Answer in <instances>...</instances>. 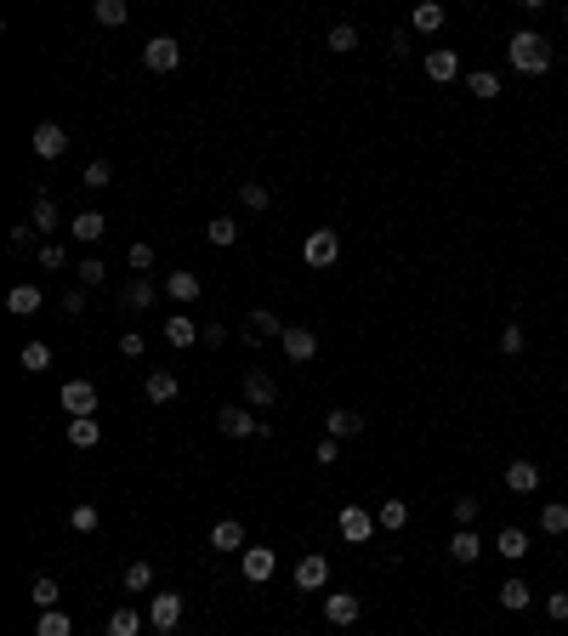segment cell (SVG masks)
I'll return each mask as SVG.
<instances>
[{
    "mask_svg": "<svg viewBox=\"0 0 568 636\" xmlns=\"http://www.w3.org/2000/svg\"><path fill=\"white\" fill-rule=\"evenodd\" d=\"M119 307H126V313H148V307H153V285H148V278H131Z\"/></svg>",
    "mask_w": 568,
    "mask_h": 636,
    "instance_id": "cell-27",
    "label": "cell"
},
{
    "mask_svg": "<svg viewBox=\"0 0 568 636\" xmlns=\"http://www.w3.org/2000/svg\"><path fill=\"white\" fill-rule=\"evenodd\" d=\"M500 352H506V359H517V352H523V324H506V330H500Z\"/></svg>",
    "mask_w": 568,
    "mask_h": 636,
    "instance_id": "cell-44",
    "label": "cell"
},
{
    "mask_svg": "<svg viewBox=\"0 0 568 636\" xmlns=\"http://www.w3.org/2000/svg\"><path fill=\"white\" fill-rule=\"evenodd\" d=\"M69 234L80 244H97L103 234H109V216H103V211H80V216H69Z\"/></svg>",
    "mask_w": 568,
    "mask_h": 636,
    "instance_id": "cell-15",
    "label": "cell"
},
{
    "mask_svg": "<svg viewBox=\"0 0 568 636\" xmlns=\"http://www.w3.org/2000/svg\"><path fill=\"white\" fill-rule=\"evenodd\" d=\"M540 529H546V534H568V506H563V500L540 506Z\"/></svg>",
    "mask_w": 568,
    "mask_h": 636,
    "instance_id": "cell-38",
    "label": "cell"
},
{
    "mask_svg": "<svg viewBox=\"0 0 568 636\" xmlns=\"http://www.w3.org/2000/svg\"><path fill=\"white\" fill-rule=\"evenodd\" d=\"M358 614H364V602L352 597V591H330L325 597V619H330V625H352Z\"/></svg>",
    "mask_w": 568,
    "mask_h": 636,
    "instance_id": "cell-16",
    "label": "cell"
},
{
    "mask_svg": "<svg viewBox=\"0 0 568 636\" xmlns=\"http://www.w3.org/2000/svg\"><path fill=\"white\" fill-rule=\"evenodd\" d=\"M126 261H131L136 273H148V268H153V244H131V251H126Z\"/></svg>",
    "mask_w": 568,
    "mask_h": 636,
    "instance_id": "cell-48",
    "label": "cell"
},
{
    "mask_svg": "<svg viewBox=\"0 0 568 636\" xmlns=\"http://www.w3.org/2000/svg\"><path fill=\"white\" fill-rule=\"evenodd\" d=\"M325 45H330V52H342V57H347V52H358V29H352V23H335Z\"/></svg>",
    "mask_w": 568,
    "mask_h": 636,
    "instance_id": "cell-40",
    "label": "cell"
},
{
    "mask_svg": "<svg viewBox=\"0 0 568 636\" xmlns=\"http://www.w3.org/2000/svg\"><path fill=\"white\" fill-rule=\"evenodd\" d=\"M177 63H182V45H177L171 35H153V40L143 45V69H148V74H171Z\"/></svg>",
    "mask_w": 568,
    "mask_h": 636,
    "instance_id": "cell-5",
    "label": "cell"
},
{
    "mask_svg": "<svg viewBox=\"0 0 568 636\" xmlns=\"http://www.w3.org/2000/svg\"><path fill=\"white\" fill-rule=\"evenodd\" d=\"M177 392H182V381L171 376V369H148V381H143L148 403H177Z\"/></svg>",
    "mask_w": 568,
    "mask_h": 636,
    "instance_id": "cell-13",
    "label": "cell"
},
{
    "mask_svg": "<svg viewBox=\"0 0 568 636\" xmlns=\"http://www.w3.org/2000/svg\"><path fill=\"white\" fill-rule=\"evenodd\" d=\"M449 557H455V563H478V557H483V534L478 529H455L449 534Z\"/></svg>",
    "mask_w": 568,
    "mask_h": 636,
    "instance_id": "cell-21",
    "label": "cell"
},
{
    "mask_svg": "<svg viewBox=\"0 0 568 636\" xmlns=\"http://www.w3.org/2000/svg\"><path fill=\"white\" fill-rule=\"evenodd\" d=\"M35 153H40V160H63V153H69V131L57 126V120H40V126H35Z\"/></svg>",
    "mask_w": 568,
    "mask_h": 636,
    "instance_id": "cell-10",
    "label": "cell"
},
{
    "mask_svg": "<svg viewBox=\"0 0 568 636\" xmlns=\"http://www.w3.org/2000/svg\"><path fill=\"white\" fill-rule=\"evenodd\" d=\"M313 460H318V467H335V460H342V443H335V438H325V443L313 449Z\"/></svg>",
    "mask_w": 568,
    "mask_h": 636,
    "instance_id": "cell-50",
    "label": "cell"
},
{
    "mask_svg": "<svg viewBox=\"0 0 568 636\" xmlns=\"http://www.w3.org/2000/svg\"><path fill=\"white\" fill-rule=\"evenodd\" d=\"M136 631H143V614L136 608H114L109 614V636H136Z\"/></svg>",
    "mask_w": 568,
    "mask_h": 636,
    "instance_id": "cell-36",
    "label": "cell"
},
{
    "mask_svg": "<svg viewBox=\"0 0 568 636\" xmlns=\"http://www.w3.org/2000/svg\"><path fill=\"white\" fill-rule=\"evenodd\" d=\"M404 523H409V500H381L375 506V529H404Z\"/></svg>",
    "mask_w": 568,
    "mask_h": 636,
    "instance_id": "cell-26",
    "label": "cell"
},
{
    "mask_svg": "<svg viewBox=\"0 0 568 636\" xmlns=\"http://www.w3.org/2000/svg\"><path fill=\"white\" fill-rule=\"evenodd\" d=\"M273 398H279V386H273V376H262V369H251V376H244V403H251V409H268Z\"/></svg>",
    "mask_w": 568,
    "mask_h": 636,
    "instance_id": "cell-18",
    "label": "cell"
},
{
    "mask_svg": "<svg viewBox=\"0 0 568 636\" xmlns=\"http://www.w3.org/2000/svg\"><path fill=\"white\" fill-rule=\"evenodd\" d=\"M29 597H35V608H57V597H63V585L52 580V574H35V585H29Z\"/></svg>",
    "mask_w": 568,
    "mask_h": 636,
    "instance_id": "cell-28",
    "label": "cell"
},
{
    "mask_svg": "<svg viewBox=\"0 0 568 636\" xmlns=\"http://www.w3.org/2000/svg\"><path fill=\"white\" fill-rule=\"evenodd\" d=\"M217 426L227 432V438H268V421L262 415H251V403H227V409H217Z\"/></svg>",
    "mask_w": 568,
    "mask_h": 636,
    "instance_id": "cell-2",
    "label": "cell"
},
{
    "mask_svg": "<svg viewBox=\"0 0 568 636\" xmlns=\"http://www.w3.org/2000/svg\"><path fill=\"white\" fill-rule=\"evenodd\" d=\"M153 585V563H126V591H148Z\"/></svg>",
    "mask_w": 568,
    "mask_h": 636,
    "instance_id": "cell-43",
    "label": "cell"
},
{
    "mask_svg": "<svg viewBox=\"0 0 568 636\" xmlns=\"http://www.w3.org/2000/svg\"><path fill=\"white\" fill-rule=\"evenodd\" d=\"M460 74V57L449 52V45H432V52H426V80H438V86H449Z\"/></svg>",
    "mask_w": 568,
    "mask_h": 636,
    "instance_id": "cell-17",
    "label": "cell"
},
{
    "mask_svg": "<svg viewBox=\"0 0 568 636\" xmlns=\"http://www.w3.org/2000/svg\"><path fill=\"white\" fill-rule=\"evenodd\" d=\"M466 91H472V97H483V103H495L500 97V80L489 69H478V74H466Z\"/></svg>",
    "mask_w": 568,
    "mask_h": 636,
    "instance_id": "cell-37",
    "label": "cell"
},
{
    "mask_svg": "<svg viewBox=\"0 0 568 636\" xmlns=\"http://www.w3.org/2000/svg\"><path fill=\"white\" fill-rule=\"evenodd\" d=\"M63 261H69V256H63V244H40V268H45V273H57Z\"/></svg>",
    "mask_w": 568,
    "mask_h": 636,
    "instance_id": "cell-49",
    "label": "cell"
},
{
    "mask_svg": "<svg viewBox=\"0 0 568 636\" xmlns=\"http://www.w3.org/2000/svg\"><path fill=\"white\" fill-rule=\"evenodd\" d=\"M131 18V6H126V0H97V23H109V29H119V23H126Z\"/></svg>",
    "mask_w": 568,
    "mask_h": 636,
    "instance_id": "cell-42",
    "label": "cell"
},
{
    "mask_svg": "<svg viewBox=\"0 0 568 636\" xmlns=\"http://www.w3.org/2000/svg\"><path fill=\"white\" fill-rule=\"evenodd\" d=\"M6 313H18V318L40 313V290H35V285H12V290H6Z\"/></svg>",
    "mask_w": 568,
    "mask_h": 636,
    "instance_id": "cell-24",
    "label": "cell"
},
{
    "mask_svg": "<svg viewBox=\"0 0 568 636\" xmlns=\"http://www.w3.org/2000/svg\"><path fill=\"white\" fill-rule=\"evenodd\" d=\"M506 57H512L517 74H546L551 69V40H540L534 29H517V35L506 40Z\"/></svg>",
    "mask_w": 568,
    "mask_h": 636,
    "instance_id": "cell-1",
    "label": "cell"
},
{
    "mask_svg": "<svg viewBox=\"0 0 568 636\" xmlns=\"http://www.w3.org/2000/svg\"><path fill=\"white\" fill-rule=\"evenodd\" d=\"M301 261L307 268H335V261H342V234H335V227H313L307 244H301Z\"/></svg>",
    "mask_w": 568,
    "mask_h": 636,
    "instance_id": "cell-3",
    "label": "cell"
},
{
    "mask_svg": "<svg viewBox=\"0 0 568 636\" xmlns=\"http://www.w3.org/2000/svg\"><path fill=\"white\" fill-rule=\"evenodd\" d=\"M97 523H103V511H97V506H86V500L69 511V529H74V534H97Z\"/></svg>",
    "mask_w": 568,
    "mask_h": 636,
    "instance_id": "cell-34",
    "label": "cell"
},
{
    "mask_svg": "<svg viewBox=\"0 0 568 636\" xmlns=\"http://www.w3.org/2000/svg\"><path fill=\"white\" fill-rule=\"evenodd\" d=\"M148 625L160 636H171L182 625V597L177 591H148Z\"/></svg>",
    "mask_w": 568,
    "mask_h": 636,
    "instance_id": "cell-4",
    "label": "cell"
},
{
    "mask_svg": "<svg viewBox=\"0 0 568 636\" xmlns=\"http://www.w3.org/2000/svg\"><path fill=\"white\" fill-rule=\"evenodd\" d=\"M546 614H551V619H568V591H557V597H546Z\"/></svg>",
    "mask_w": 568,
    "mask_h": 636,
    "instance_id": "cell-53",
    "label": "cell"
},
{
    "mask_svg": "<svg viewBox=\"0 0 568 636\" xmlns=\"http://www.w3.org/2000/svg\"><path fill=\"white\" fill-rule=\"evenodd\" d=\"M563 568H568V551H563Z\"/></svg>",
    "mask_w": 568,
    "mask_h": 636,
    "instance_id": "cell-56",
    "label": "cell"
},
{
    "mask_svg": "<svg viewBox=\"0 0 568 636\" xmlns=\"http://www.w3.org/2000/svg\"><path fill=\"white\" fill-rule=\"evenodd\" d=\"M279 335H284V318L268 313V307H256V313L244 318V341H251V347H262V341H279Z\"/></svg>",
    "mask_w": 568,
    "mask_h": 636,
    "instance_id": "cell-9",
    "label": "cell"
},
{
    "mask_svg": "<svg viewBox=\"0 0 568 636\" xmlns=\"http://www.w3.org/2000/svg\"><path fill=\"white\" fill-rule=\"evenodd\" d=\"M205 239H210V244H217V251H227V244H234V239H239V222H234V216H217V222H210V227H205Z\"/></svg>",
    "mask_w": 568,
    "mask_h": 636,
    "instance_id": "cell-35",
    "label": "cell"
},
{
    "mask_svg": "<svg viewBox=\"0 0 568 636\" xmlns=\"http://www.w3.org/2000/svg\"><path fill=\"white\" fill-rule=\"evenodd\" d=\"M335 529H342L352 546H364V540L375 534V511H364V506H342V517H335Z\"/></svg>",
    "mask_w": 568,
    "mask_h": 636,
    "instance_id": "cell-8",
    "label": "cell"
},
{
    "mask_svg": "<svg viewBox=\"0 0 568 636\" xmlns=\"http://www.w3.org/2000/svg\"><path fill=\"white\" fill-rule=\"evenodd\" d=\"M69 443H74V449H97V443H103L97 415H80V421H69Z\"/></svg>",
    "mask_w": 568,
    "mask_h": 636,
    "instance_id": "cell-25",
    "label": "cell"
},
{
    "mask_svg": "<svg viewBox=\"0 0 568 636\" xmlns=\"http://www.w3.org/2000/svg\"><path fill=\"white\" fill-rule=\"evenodd\" d=\"M103 278H109V268H103L97 256H86V261H80V290H91V285H103Z\"/></svg>",
    "mask_w": 568,
    "mask_h": 636,
    "instance_id": "cell-47",
    "label": "cell"
},
{
    "mask_svg": "<svg viewBox=\"0 0 568 636\" xmlns=\"http://www.w3.org/2000/svg\"><path fill=\"white\" fill-rule=\"evenodd\" d=\"M35 636H74V619H69L63 608H45V614L35 619Z\"/></svg>",
    "mask_w": 568,
    "mask_h": 636,
    "instance_id": "cell-29",
    "label": "cell"
},
{
    "mask_svg": "<svg viewBox=\"0 0 568 636\" xmlns=\"http://www.w3.org/2000/svg\"><path fill=\"white\" fill-rule=\"evenodd\" d=\"M63 313H74V318L86 313V290H69V296H63Z\"/></svg>",
    "mask_w": 568,
    "mask_h": 636,
    "instance_id": "cell-54",
    "label": "cell"
},
{
    "mask_svg": "<svg viewBox=\"0 0 568 636\" xmlns=\"http://www.w3.org/2000/svg\"><path fill=\"white\" fill-rule=\"evenodd\" d=\"M165 290H171V301H199V290H205V285H199V273H171V278H165Z\"/></svg>",
    "mask_w": 568,
    "mask_h": 636,
    "instance_id": "cell-33",
    "label": "cell"
},
{
    "mask_svg": "<svg viewBox=\"0 0 568 636\" xmlns=\"http://www.w3.org/2000/svg\"><path fill=\"white\" fill-rule=\"evenodd\" d=\"M239 205H251V211H268V205H273L268 182H239Z\"/></svg>",
    "mask_w": 568,
    "mask_h": 636,
    "instance_id": "cell-39",
    "label": "cell"
},
{
    "mask_svg": "<svg viewBox=\"0 0 568 636\" xmlns=\"http://www.w3.org/2000/svg\"><path fill=\"white\" fill-rule=\"evenodd\" d=\"M495 551L506 557V563H523V557L534 551V540H529V529H517V523H512V529L495 534Z\"/></svg>",
    "mask_w": 568,
    "mask_h": 636,
    "instance_id": "cell-14",
    "label": "cell"
},
{
    "mask_svg": "<svg viewBox=\"0 0 568 636\" xmlns=\"http://www.w3.org/2000/svg\"><path fill=\"white\" fill-rule=\"evenodd\" d=\"M29 239H35V222H23V227H12V244H18V251H29Z\"/></svg>",
    "mask_w": 568,
    "mask_h": 636,
    "instance_id": "cell-55",
    "label": "cell"
},
{
    "mask_svg": "<svg viewBox=\"0 0 568 636\" xmlns=\"http://www.w3.org/2000/svg\"><path fill=\"white\" fill-rule=\"evenodd\" d=\"M63 409H69V421L97 415V386H91V381H63Z\"/></svg>",
    "mask_w": 568,
    "mask_h": 636,
    "instance_id": "cell-11",
    "label": "cell"
},
{
    "mask_svg": "<svg viewBox=\"0 0 568 636\" xmlns=\"http://www.w3.org/2000/svg\"><path fill=\"white\" fill-rule=\"evenodd\" d=\"M239 568H244V580H251V585H268L273 568H279V557H273V546H244L239 551Z\"/></svg>",
    "mask_w": 568,
    "mask_h": 636,
    "instance_id": "cell-7",
    "label": "cell"
},
{
    "mask_svg": "<svg viewBox=\"0 0 568 636\" xmlns=\"http://www.w3.org/2000/svg\"><path fill=\"white\" fill-rule=\"evenodd\" d=\"M325 585H330V563L318 551H307L296 563V591H325Z\"/></svg>",
    "mask_w": 568,
    "mask_h": 636,
    "instance_id": "cell-12",
    "label": "cell"
},
{
    "mask_svg": "<svg viewBox=\"0 0 568 636\" xmlns=\"http://www.w3.org/2000/svg\"><path fill=\"white\" fill-rule=\"evenodd\" d=\"M478 511H483V500L460 494V500H455V523H460V529H472V523H478Z\"/></svg>",
    "mask_w": 568,
    "mask_h": 636,
    "instance_id": "cell-46",
    "label": "cell"
},
{
    "mask_svg": "<svg viewBox=\"0 0 568 636\" xmlns=\"http://www.w3.org/2000/svg\"><path fill=\"white\" fill-rule=\"evenodd\" d=\"M529 602H534V585H529V580H517V574H512V580L500 585V608H529Z\"/></svg>",
    "mask_w": 568,
    "mask_h": 636,
    "instance_id": "cell-31",
    "label": "cell"
},
{
    "mask_svg": "<svg viewBox=\"0 0 568 636\" xmlns=\"http://www.w3.org/2000/svg\"><path fill=\"white\" fill-rule=\"evenodd\" d=\"M506 489H512V494H534V489H540V467H534V460H512V467H506Z\"/></svg>",
    "mask_w": 568,
    "mask_h": 636,
    "instance_id": "cell-19",
    "label": "cell"
},
{
    "mask_svg": "<svg viewBox=\"0 0 568 636\" xmlns=\"http://www.w3.org/2000/svg\"><path fill=\"white\" fill-rule=\"evenodd\" d=\"M210 546H217V551H244V523L239 517H222L217 529H210Z\"/></svg>",
    "mask_w": 568,
    "mask_h": 636,
    "instance_id": "cell-22",
    "label": "cell"
},
{
    "mask_svg": "<svg viewBox=\"0 0 568 636\" xmlns=\"http://www.w3.org/2000/svg\"><path fill=\"white\" fill-rule=\"evenodd\" d=\"M279 347H284V359H290V364H313V359H318V335H313V330H301V324H284Z\"/></svg>",
    "mask_w": 568,
    "mask_h": 636,
    "instance_id": "cell-6",
    "label": "cell"
},
{
    "mask_svg": "<svg viewBox=\"0 0 568 636\" xmlns=\"http://www.w3.org/2000/svg\"><path fill=\"white\" fill-rule=\"evenodd\" d=\"M199 341H205V347H222L227 330H222V324H199Z\"/></svg>",
    "mask_w": 568,
    "mask_h": 636,
    "instance_id": "cell-52",
    "label": "cell"
},
{
    "mask_svg": "<svg viewBox=\"0 0 568 636\" xmlns=\"http://www.w3.org/2000/svg\"><path fill=\"white\" fill-rule=\"evenodd\" d=\"M165 341H171V347H199V324L193 318H165Z\"/></svg>",
    "mask_w": 568,
    "mask_h": 636,
    "instance_id": "cell-32",
    "label": "cell"
},
{
    "mask_svg": "<svg viewBox=\"0 0 568 636\" xmlns=\"http://www.w3.org/2000/svg\"><path fill=\"white\" fill-rule=\"evenodd\" d=\"M325 432H330L335 443H342V438H358V432H364V415H358V409H330V415H325Z\"/></svg>",
    "mask_w": 568,
    "mask_h": 636,
    "instance_id": "cell-20",
    "label": "cell"
},
{
    "mask_svg": "<svg viewBox=\"0 0 568 636\" xmlns=\"http://www.w3.org/2000/svg\"><path fill=\"white\" fill-rule=\"evenodd\" d=\"M29 222H35V234H52V227H57V199H35V216H29Z\"/></svg>",
    "mask_w": 568,
    "mask_h": 636,
    "instance_id": "cell-41",
    "label": "cell"
},
{
    "mask_svg": "<svg viewBox=\"0 0 568 636\" xmlns=\"http://www.w3.org/2000/svg\"><path fill=\"white\" fill-rule=\"evenodd\" d=\"M119 359H143V335H136V330L119 335Z\"/></svg>",
    "mask_w": 568,
    "mask_h": 636,
    "instance_id": "cell-51",
    "label": "cell"
},
{
    "mask_svg": "<svg viewBox=\"0 0 568 636\" xmlns=\"http://www.w3.org/2000/svg\"><path fill=\"white\" fill-rule=\"evenodd\" d=\"M18 364L29 369V376H40V369H52V347H45V341H23Z\"/></svg>",
    "mask_w": 568,
    "mask_h": 636,
    "instance_id": "cell-30",
    "label": "cell"
},
{
    "mask_svg": "<svg viewBox=\"0 0 568 636\" xmlns=\"http://www.w3.org/2000/svg\"><path fill=\"white\" fill-rule=\"evenodd\" d=\"M409 29H416V35H438V29H443V6H438V0H421V6L409 12Z\"/></svg>",
    "mask_w": 568,
    "mask_h": 636,
    "instance_id": "cell-23",
    "label": "cell"
},
{
    "mask_svg": "<svg viewBox=\"0 0 568 636\" xmlns=\"http://www.w3.org/2000/svg\"><path fill=\"white\" fill-rule=\"evenodd\" d=\"M109 182H114V165L109 160H91L86 165V188H109Z\"/></svg>",
    "mask_w": 568,
    "mask_h": 636,
    "instance_id": "cell-45",
    "label": "cell"
}]
</instances>
